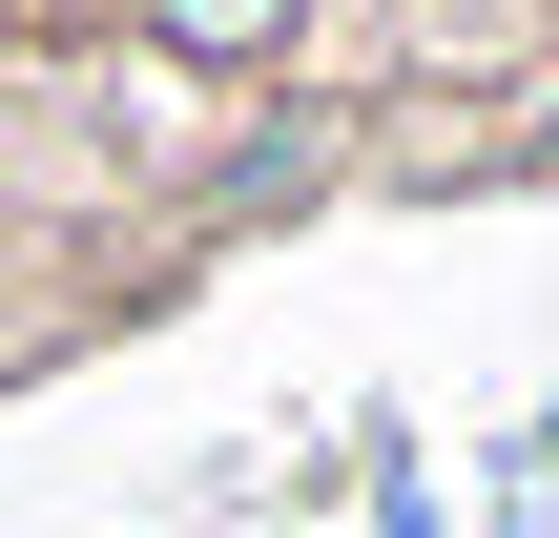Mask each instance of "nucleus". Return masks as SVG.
<instances>
[{
  "instance_id": "nucleus-1",
  "label": "nucleus",
  "mask_w": 559,
  "mask_h": 538,
  "mask_svg": "<svg viewBox=\"0 0 559 538\" xmlns=\"http://www.w3.org/2000/svg\"><path fill=\"white\" fill-rule=\"evenodd\" d=\"M104 21L166 83H290V41H311V0H104Z\"/></svg>"
},
{
  "instance_id": "nucleus-2",
  "label": "nucleus",
  "mask_w": 559,
  "mask_h": 538,
  "mask_svg": "<svg viewBox=\"0 0 559 538\" xmlns=\"http://www.w3.org/2000/svg\"><path fill=\"white\" fill-rule=\"evenodd\" d=\"M0 21H21V0H0Z\"/></svg>"
}]
</instances>
